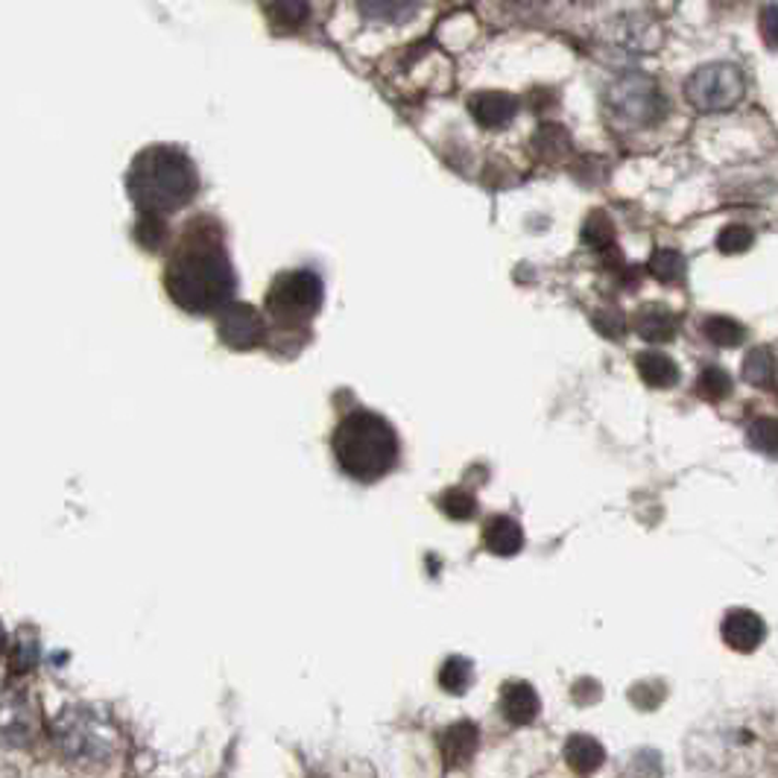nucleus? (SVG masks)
I'll use <instances>...</instances> for the list:
<instances>
[{"mask_svg": "<svg viewBox=\"0 0 778 778\" xmlns=\"http://www.w3.org/2000/svg\"><path fill=\"white\" fill-rule=\"evenodd\" d=\"M237 276L223 246V232L214 220L197 217L164 269V290L182 311L206 316L232 302Z\"/></svg>", "mask_w": 778, "mask_h": 778, "instance_id": "1", "label": "nucleus"}, {"mask_svg": "<svg viewBox=\"0 0 778 778\" xmlns=\"http://www.w3.org/2000/svg\"><path fill=\"white\" fill-rule=\"evenodd\" d=\"M126 188L141 214H171L197 197L199 173L188 152L155 143L132 162Z\"/></svg>", "mask_w": 778, "mask_h": 778, "instance_id": "2", "label": "nucleus"}, {"mask_svg": "<svg viewBox=\"0 0 778 778\" xmlns=\"http://www.w3.org/2000/svg\"><path fill=\"white\" fill-rule=\"evenodd\" d=\"M334 456L351 480L375 484L398 465V437L384 416L372 410H355L337 425L332 439Z\"/></svg>", "mask_w": 778, "mask_h": 778, "instance_id": "3", "label": "nucleus"}, {"mask_svg": "<svg viewBox=\"0 0 778 778\" xmlns=\"http://www.w3.org/2000/svg\"><path fill=\"white\" fill-rule=\"evenodd\" d=\"M323 299V278L314 269H290L269 287L267 314L285 328H302L320 314Z\"/></svg>", "mask_w": 778, "mask_h": 778, "instance_id": "4", "label": "nucleus"}, {"mask_svg": "<svg viewBox=\"0 0 778 778\" xmlns=\"http://www.w3.org/2000/svg\"><path fill=\"white\" fill-rule=\"evenodd\" d=\"M606 108L617 124L629 126V129H647V126H655L662 120L667 112V100H664L659 82L650 80L647 73H627L608 85Z\"/></svg>", "mask_w": 778, "mask_h": 778, "instance_id": "5", "label": "nucleus"}, {"mask_svg": "<svg viewBox=\"0 0 778 778\" xmlns=\"http://www.w3.org/2000/svg\"><path fill=\"white\" fill-rule=\"evenodd\" d=\"M685 97L702 115L729 112L746 97V77L738 65L711 62L690 73L685 82Z\"/></svg>", "mask_w": 778, "mask_h": 778, "instance_id": "6", "label": "nucleus"}, {"mask_svg": "<svg viewBox=\"0 0 778 778\" xmlns=\"http://www.w3.org/2000/svg\"><path fill=\"white\" fill-rule=\"evenodd\" d=\"M217 334H220V340H223L229 349L249 351L264 342V337H267V323H264V316H260L255 304L234 302L225 304L223 311H220Z\"/></svg>", "mask_w": 778, "mask_h": 778, "instance_id": "7", "label": "nucleus"}, {"mask_svg": "<svg viewBox=\"0 0 778 778\" xmlns=\"http://www.w3.org/2000/svg\"><path fill=\"white\" fill-rule=\"evenodd\" d=\"M720 632H723L725 647L734 650V653H755V650L764 645V638H767L764 620H760L758 612H752V608H732V612H725Z\"/></svg>", "mask_w": 778, "mask_h": 778, "instance_id": "8", "label": "nucleus"}, {"mask_svg": "<svg viewBox=\"0 0 778 778\" xmlns=\"http://www.w3.org/2000/svg\"><path fill=\"white\" fill-rule=\"evenodd\" d=\"M468 115L484 129H503L519 115V100L507 91H477L475 97L468 100Z\"/></svg>", "mask_w": 778, "mask_h": 778, "instance_id": "9", "label": "nucleus"}, {"mask_svg": "<svg viewBox=\"0 0 778 778\" xmlns=\"http://www.w3.org/2000/svg\"><path fill=\"white\" fill-rule=\"evenodd\" d=\"M632 325H636L638 337L647 342H671L673 337H676V332H680V320H676V314H673L667 304H659V302H650L645 304V307H638Z\"/></svg>", "mask_w": 778, "mask_h": 778, "instance_id": "10", "label": "nucleus"}, {"mask_svg": "<svg viewBox=\"0 0 778 778\" xmlns=\"http://www.w3.org/2000/svg\"><path fill=\"white\" fill-rule=\"evenodd\" d=\"M501 711L512 725L533 723L542 711L536 688L530 682H507L501 694Z\"/></svg>", "mask_w": 778, "mask_h": 778, "instance_id": "11", "label": "nucleus"}, {"mask_svg": "<svg viewBox=\"0 0 778 778\" xmlns=\"http://www.w3.org/2000/svg\"><path fill=\"white\" fill-rule=\"evenodd\" d=\"M477 725L475 723H454L439 734V750L445 755L451 767H463L475 758L477 752Z\"/></svg>", "mask_w": 778, "mask_h": 778, "instance_id": "12", "label": "nucleus"}, {"mask_svg": "<svg viewBox=\"0 0 778 778\" xmlns=\"http://www.w3.org/2000/svg\"><path fill=\"white\" fill-rule=\"evenodd\" d=\"M484 542L495 556H515L524 547L521 524L510 515H492L484 527Z\"/></svg>", "mask_w": 778, "mask_h": 778, "instance_id": "13", "label": "nucleus"}, {"mask_svg": "<svg viewBox=\"0 0 778 778\" xmlns=\"http://www.w3.org/2000/svg\"><path fill=\"white\" fill-rule=\"evenodd\" d=\"M636 369L641 381L653 390H671L680 384V367L662 351H641L636 358Z\"/></svg>", "mask_w": 778, "mask_h": 778, "instance_id": "14", "label": "nucleus"}, {"mask_svg": "<svg viewBox=\"0 0 778 778\" xmlns=\"http://www.w3.org/2000/svg\"><path fill=\"white\" fill-rule=\"evenodd\" d=\"M565 760L573 773H594L606 760V750L589 734H573L571 741L565 743Z\"/></svg>", "mask_w": 778, "mask_h": 778, "instance_id": "15", "label": "nucleus"}, {"mask_svg": "<svg viewBox=\"0 0 778 778\" xmlns=\"http://www.w3.org/2000/svg\"><path fill=\"white\" fill-rule=\"evenodd\" d=\"M743 381L760 390H773L778 381V358L773 355V349L758 346L743 358Z\"/></svg>", "mask_w": 778, "mask_h": 778, "instance_id": "16", "label": "nucleus"}, {"mask_svg": "<svg viewBox=\"0 0 778 778\" xmlns=\"http://www.w3.org/2000/svg\"><path fill=\"white\" fill-rule=\"evenodd\" d=\"M269 24L281 33H295L311 19V3L307 0H269L267 7Z\"/></svg>", "mask_w": 778, "mask_h": 778, "instance_id": "17", "label": "nucleus"}, {"mask_svg": "<svg viewBox=\"0 0 778 778\" xmlns=\"http://www.w3.org/2000/svg\"><path fill=\"white\" fill-rule=\"evenodd\" d=\"M358 7L369 21L398 24V21L410 19L413 10H416V0H358Z\"/></svg>", "mask_w": 778, "mask_h": 778, "instance_id": "18", "label": "nucleus"}, {"mask_svg": "<svg viewBox=\"0 0 778 778\" xmlns=\"http://www.w3.org/2000/svg\"><path fill=\"white\" fill-rule=\"evenodd\" d=\"M702 334L720 349H738L746 340V328L732 316H708L702 323Z\"/></svg>", "mask_w": 778, "mask_h": 778, "instance_id": "19", "label": "nucleus"}, {"mask_svg": "<svg viewBox=\"0 0 778 778\" xmlns=\"http://www.w3.org/2000/svg\"><path fill=\"white\" fill-rule=\"evenodd\" d=\"M685 267H688V260L676 249H655L653 255H650V264H647L650 276H653L655 281H662V285H676V281H682Z\"/></svg>", "mask_w": 778, "mask_h": 778, "instance_id": "20", "label": "nucleus"}, {"mask_svg": "<svg viewBox=\"0 0 778 778\" xmlns=\"http://www.w3.org/2000/svg\"><path fill=\"white\" fill-rule=\"evenodd\" d=\"M697 395L702 402L720 404L732 395V378L720 367H706L697 378Z\"/></svg>", "mask_w": 778, "mask_h": 778, "instance_id": "21", "label": "nucleus"}, {"mask_svg": "<svg viewBox=\"0 0 778 778\" xmlns=\"http://www.w3.org/2000/svg\"><path fill=\"white\" fill-rule=\"evenodd\" d=\"M475 680V671H472V662L463 659V655H451L442 671H439V685L448 690V694H463L468 685Z\"/></svg>", "mask_w": 778, "mask_h": 778, "instance_id": "22", "label": "nucleus"}, {"mask_svg": "<svg viewBox=\"0 0 778 778\" xmlns=\"http://www.w3.org/2000/svg\"><path fill=\"white\" fill-rule=\"evenodd\" d=\"M533 143H536L538 155H545V159H562V155H568V150H571V138H568V132H565L559 124L542 126L536 138H533Z\"/></svg>", "mask_w": 778, "mask_h": 778, "instance_id": "23", "label": "nucleus"}, {"mask_svg": "<svg viewBox=\"0 0 778 778\" xmlns=\"http://www.w3.org/2000/svg\"><path fill=\"white\" fill-rule=\"evenodd\" d=\"M746 442L760 454L778 456V419L764 416V419L752 421L750 430H746Z\"/></svg>", "mask_w": 778, "mask_h": 778, "instance_id": "24", "label": "nucleus"}, {"mask_svg": "<svg viewBox=\"0 0 778 778\" xmlns=\"http://www.w3.org/2000/svg\"><path fill=\"white\" fill-rule=\"evenodd\" d=\"M582 241L589 243L591 249H608V246H615V225L603 211H591L585 225H582Z\"/></svg>", "mask_w": 778, "mask_h": 778, "instance_id": "25", "label": "nucleus"}, {"mask_svg": "<svg viewBox=\"0 0 778 778\" xmlns=\"http://www.w3.org/2000/svg\"><path fill=\"white\" fill-rule=\"evenodd\" d=\"M439 510L445 512L451 521H468L475 519L477 501L475 495H468L465 489H451L439 498Z\"/></svg>", "mask_w": 778, "mask_h": 778, "instance_id": "26", "label": "nucleus"}, {"mask_svg": "<svg viewBox=\"0 0 778 778\" xmlns=\"http://www.w3.org/2000/svg\"><path fill=\"white\" fill-rule=\"evenodd\" d=\"M752 243H755V234H752V229H746V225L741 223L725 225L723 232L717 234V249L723 252V255H743Z\"/></svg>", "mask_w": 778, "mask_h": 778, "instance_id": "27", "label": "nucleus"}, {"mask_svg": "<svg viewBox=\"0 0 778 778\" xmlns=\"http://www.w3.org/2000/svg\"><path fill=\"white\" fill-rule=\"evenodd\" d=\"M164 234H167V225H164L162 214H141V223L135 229V237L141 241L143 249H159L164 243Z\"/></svg>", "mask_w": 778, "mask_h": 778, "instance_id": "28", "label": "nucleus"}, {"mask_svg": "<svg viewBox=\"0 0 778 778\" xmlns=\"http://www.w3.org/2000/svg\"><path fill=\"white\" fill-rule=\"evenodd\" d=\"M594 328L612 337V340H617V337L627 334V316L620 314L617 307H606V311H597V316H594Z\"/></svg>", "mask_w": 778, "mask_h": 778, "instance_id": "29", "label": "nucleus"}, {"mask_svg": "<svg viewBox=\"0 0 778 778\" xmlns=\"http://www.w3.org/2000/svg\"><path fill=\"white\" fill-rule=\"evenodd\" d=\"M758 30L760 38H764L769 47H778V3H767V7L760 10Z\"/></svg>", "mask_w": 778, "mask_h": 778, "instance_id": "30", "label": "nucleus"}, {"mask_svg": "<svg viewBox=\"0 0 778 778\" xmlns=\"http://www.w3.org/2000/svg\"><path fill=\"white\" fill-rule=\"evenodd\" d=\"M512 3H519V7H542L547 0H512Z\"/></svg>", "mask_w": 778, "mask_h": 778, "instance_id": "31", "label": "nucleus"}]
</instances>
